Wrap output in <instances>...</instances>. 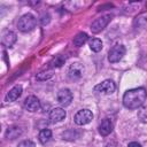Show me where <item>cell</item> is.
Masks as SVG:
<instances>
[{
	"label": "cell",
	"instance_id": "cell-1",
	"mask_svg": "<svg viewBox=\"0 0 147 147\" xmlns=\"http://www.w3.org/2000/svg\"><path fill=\"white\" fill-rule=\"evenodd\" d=\"M147 92L144 87L127 90L123 95V105L127 109H138L146 101Z\"/></svg>",
	"mask_w": 147,
	"mask_h": 147
},
{
	"label": "cell",
	"instance_id": "cell-2",
	"mask_svg": "<svg viewBox=\"0 0 147 147\" xmlns=\"http://www.w3.org/2000/svg\"><path fill=\"white\" fill-rule=\"evenodd\" d=\"M37 20L32 14H25L23 15L17 23V28L21 32H30L36 28Z\"/></svg>",
	"mask_w": 147,
	"mask_h": 147
},
{
	"label": "cell",
	"instance_id": "cell-3",
	"mask_svg": "<svg viewBox=\"0 0 147 147\" xmlns=\"http://www.w3.org/2000/svg\"><path fill=\"white\" fill-rule=\"evenodd\" d=\"M125 53H126V49L123 45H115L108 52V61L110 63H116L123 59Z\"/></svg>",
	"mask_w": 147,
	"mask_h": 147
},
{
	"label": "cell",
	"instance_id": "cell-4",
	"mask_svg": "<svg viewBox=\"0 0 147 147\" xmlns=\"http://www.w3.org/2000/svg\"><path fill=\"white\" fill-rule=\"evenodd\" d=\"M115 90H116V85L110 79L103 80L102 83L94 86V91L96 93H100V94H111L115 92Z\"/></svg>",
	"mask_w": 147,
	"mask_h": 147
},
{
	"label": "cell",
	"instance_id": "cell-5",
	"mask_svg": "<svg viewBox=\"0 0 147 147\" xmlns=\"http://www.w3.org/2000/svg\"><path fill=\"white\" fill-rule=\"evenodd\" d=\"M93 118V114L91 110L88 109H82L76 113L75 117H74V121L77 125H85V124H88Z\"/></svg>",
	"mask_w": 147,
	"mask_h": 147
},
{
	"label": "cell",
	"instance_id": "cell-6",
	"mask_svg": "<svg viewBox=\"0 0 147 147\" xmlns=\"http://www.w3.org/2000/svg\"><path fill=\"white\" fill-rule=\"evenodd\" d=\"M84 71H85V68L82 63H79V62L72 63V64H70V67L68 69V77L71 80H77L84 75Z\"/></svg>",
	"mask_w": 147,
	"mask_h": 147
},
{
	"label": "cell",
	"instance_id": "cell-7",
	"mask_svg": "<svg viewBox=\"0 0 147 147\" xmlns=\"http://www.w3.org/2000/svg\"><path fill=\"white\" fill-rule=\"evenodd\" d=\"M110 20H111V16H110V15H103V16L96 18V20L91 24V31H92L93 33H98V32L102 31V30L107 26V24L110 22Z\"/></svg>",
	"mask_w": 147,
	"mask_h": 147
},
{
	"label": "cell",
	"instance_id": "cell-8",
	"mask_svg": "<svg viewBox=\"0 0 147 147\" xmlns=\"http://www.w3.org/2000/svg\"><path fill=\"white\" fill-rule=\"evenodd\" d=\"M72 93H71V91L70 90H68V88H62V90H60L59 92H57V95H56V99H57V102L61 105V106H63V107H67V106H69L70 103H71V101H72Z\"/></svg>",
	"mask_w": 147,
	"mask_h": 147
},
{
	"label": "cell",
	"instance_id": "cell-9",
	"mask_svg": "<svg viewBox=\"0 0 147 147\" xmlns=\"http://www.w3.org/2000/svg\"><path fill=\"white\" fill-rule=\"evenodd\" d=\"M24 108L30 111V113H34V111H38L40 109V101L37 96L34 95H30L28 96L25 100H24Z\"/></svg>",
	"mask_w": 147,
	"mask_h": 147
},
{
	"label": "cell",
	"instance_id": "cell-10",
	"mask_svg": "<svg viewBox=\"0 0 147 147\" xmlns=\"http://www.w3.org/2000/svg\"><path fill=\"white\" fill-rule=\"evenodd\" d=\"M67 114H65V110L61 107H56V108H53L49 113V119L52 123H57V122H61L65 118Z\"/></svg>",
	"mask_w": 147,
	"mask_h": 147
},
{
	"label": "cell",
	"instance_id": "cell-11",
	"mask_svg": "<svg viewBox=\"0 0 147 147\" xmlns=\"http://www.w3.org/2000/svg\"><path fill=\"white\" fill-rule=\"evenodd\" d=\"M16 33H14L13 31H6L3 34H2V38H1V42L5 47H11L15 42H16Z\"/></svg>",
	"mask_w": 147,
	"mask_h": 147
},
{
	"label": "cell",
	"instance_id": "cell-12",
	"mask_svg": "<svg viewBox=\"0 0 147 147\" xmlns=\"http://www.w3.org/2000/svg\"><path fill=\"white\" fill-rule=\"evenodd\" d=\"M111 131H113V123H111V121H110L109 118L102 119V122H101L100 125H99V133H100L101 136L106 137V136H108Z\"/></svg>",
	"mask_w": 147,
	"mask_h": 147
},
{
	"label": "cell",
	"instance_id": "cell-13",
	"mask_svg": "<svg viewBox=\"0 0 147 147\" xmlns=\"http://www.w3.org/2000/svg\"><path fill=\"white\" fill-rule=\"evenodd\" d=\"M22 95V86L21 85H16L14 86L6 95V101L8 102H13V101H16L20 96Z\"/></svg>",
	"mask_w": 147,
	"mask_h": 147
},
{
	"label": "cell",
	"instance_id": "cell-14",
	"mask_svg": "<svg viewBox=\"0 0 147 147\" xmlns=\"http://www.w3.org/2000/svg\"><path fill=\"white\" fill-rule=\"evenodd\" d=\"M22 134V129L18 126H10L6 131V138L8 139H16Z\"/></svg>",
	"mask_w": 147,
	"mask_h": 147
},
{
	"label": "cell",
	"instance_id": "cell-15",
	"mask_svg": "<svg viewBox=\"0 0 147 147\" xmlns=\"http://www.w3.org/2000/svg\"><path fill=\"white\" fill-rule=\"evenodd\" d=\"M87 40H88V36H87V33H85V32H79V33H77V34L74 37L72 42H74L75 46L80 47V46H83Z\"/></svg>",
	"mask_w": 147,
	"mask_h": 147
},
{
	"label": "cell",
	"instance_id": "cell-16",
	"mask_svg": "<svg viewBox=\"0 0 147 147\" xmlns=\"http://www.w3.org/2000/svg\"><path fill=\"white\" fill-rule=\"evenodd\" d=\"M51 138H52V131L49 129H42L38 134V139L42 145L47 144L51 140Z\"/></svg>",
	"mask_w": 147,
	"mask_h": 147
},
{
	"label": "cell",
	"instance_id": "cell-17",
	"mask_svg": "<svg viewBox=\"0 0 147 147\" xmlns=\"http://www.w3.org/2000/svg\"><path fill=\"white\" fill-rule=\"evenodd\" d=\"M88 45H90L91 51H93L95 53H98L102 49V41L98 38H91L90 41H88Z\"/></svg>",
	"mask_w": 147,
	"mask_h": 147
},
{
	"label": "cell",
	"instance_id": "cell-18",
	"mask_svg": "<svg viewBox=\"0 0 147 147\" xmlns=\"http://www.w3.org/2000/svg\"><path fill=\"white\" fill-rule=\"evenodd\" d=\"M64 62H65V57H63L62 55H56V56H55V57L49 62V67H51V68L61 67Z\"/></svg>",
	"mask_w": 147,
	"mask_h": 147
},
{
	"label": "cell",
	"instance_id": "cell-19",
	"mask_svg": "<svg viewBox=\"0 0 147 147\" xmlns=\"http://www.w3.org/2000/svg\"><path fill=\"white\" fill-rule=\"evenodd\" d=\"M52 77H53V72H52L51 70L41 71V72L37 74V76H36L37 80H40V82H42V80H47V79H49V78H52Z\"/></svg>",
	"mask_w": 147,
	"mask_h": 147
},
{
	"label": "cell",
	"instance_id": "cell-20",
	"mask_svg": "<svg viewBox=\"0 0 147 147\" xmlns=\"http://www.w3.org/2000/svg\"><path fill=\"white\" fill-rule=\"evenodd\" d=\"M138 118L142 123H147V107H142L138 110Z\"/></svg>",
	"mask_w": 147,
	"mask_h": 147
},
{
	"label": "cell",
	"instance_id": "cell-21",
	"mask_svg": "<svg viewBox=\"0 0 147 147\" xmlns=\"http://www.w3.org/2000/svg\"><path fill=\"white\" fill-rule=\"evenodd\" d=\"M17 147H36V145H34V142L31 141V140H23V141H21V142L18 144Z\"/></svg>",
	"mask_w": 147,
	"mask_h": 147
},
{
	"label": "cell",
	"instance_id": "cell-22",
	"mask_svg": "<svg viewBox=\"0 0 147 147\" xmlns=\"http://www.w3.org/2000/svg\"><path fill=\"white\" fill-rule=\"evenodd\" d=\"M49 18H51V16H49L48 14H44V15L41 16V20H40L41 24H42V25L48 24V23H49Z\"/></svg>",
	"mask_w": 147,
	"mask_h": 147
},
{
	"label": "cell",
	"instance_id": "cell-23",
	"mask_svg": "<svg viewBox=\"0 0 147 147\" xmlns=\"http://www.w3.org/2000/svg\"><path fill=\"white\" fill-rule=\"evenodd\" d=\"M127 147H141V145L139 142H136V141H132L127 145Z\"/></svg>",
	"mask_w": 147,
	"mask_h": 147
},
{
	"label": "cell",
	"instance_id": "cell-24",
	"mask_svg": "<svg viewBox=\"0 0 147 147\" xmlns=\"http://www.w3.org/2000/svg\"><path fill=\"white\" fill-rule=\"evenodd\" d=\"M146 6H147V2H146Z\"/></svg>",
	"mask_w": 147,
	"mask_h": 147
}]
</instances>
